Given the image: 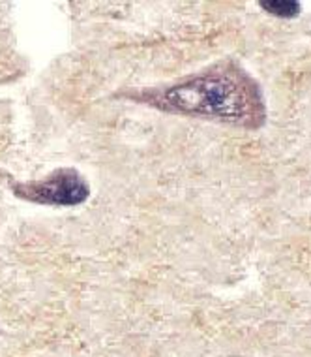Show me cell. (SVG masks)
<instances>
[{"instance_id": "cell-1", "label": "cell", "mask_w": 311, "mask_h": 357, "mask_svg": "<svg viewBox=\"0 0 311 357\" xmlns=\"http://www.w3.org/2000/svg\"><path fill=\"white\" fill-rule=\"evenodd\" d=\"M129 96L164 113L210 119L251 130L262 126L266 117L259 85L232 62L171 85L135 91Z\"/></svg>"}, {"instance_id": "cell-3", "label": "cell", "mask_w": 311, "mask_h": 357, "mask_svg": "<svg viewBox=\"0 0 311 357\" xmlns=\"http://www.w3.org/2000/svg\"><path fill=\"white\" fill-rule=\"evenodd\" d=\"M259 6H261L264 12L276 15V17L289 19L300 13L298 2H291V0H285V2H259Z\"/></svg>"}, {"instance_id": "cell-2", "label": "cell", "mask_w": 311, "mask_h": 357, "mask_svg": "<svg viewBox=\"0 0 311 357\" xmlns=\"http://www.w3.org/2000/svg\"><path fill=\"white\" fill-rule=\"evenodd\" d=\"M12 190L21 199L53 207H75L85 204L90 196V186L85 177L72 167L56 169L42 181L13 183Z\"/></svg>"}]
</instances>
